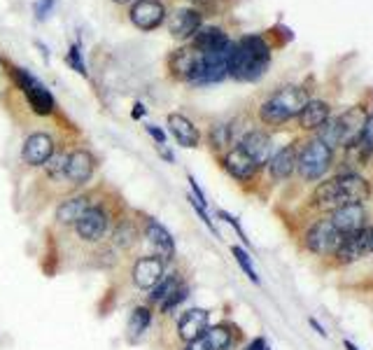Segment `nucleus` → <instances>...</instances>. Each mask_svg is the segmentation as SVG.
<instances>
[{
	"instance_id": "1",
	"label": "nucleus",
	"mask_w": 373,
	"mask_h": 350,
	"mask_svg": "<svg viewBox=\"0 0 373 350\" xmlns=\"http://www.w3.org/2000/svg\"><path fill=\"white\" fill-rule=\"evenodd\" d=\"M371 199V182L359 173H338L313 189V206L322 215L348 203H366Z\"/></svg>"
},
{
	"instance_id": "2",
	"label": "nucleus",
	"mask_w": 373,
	"mask_h": 350,
	"mask_svg": "<svg viewBox=\"0 0 373 350\" xmlns=\"http://www.w3.org/2000/svg\"><path fill=\"white\" fill-rule=\"evenodd\" d=\"M271 66V47L261 35H243L229 54V75L238 82H257Z\"/></svg>"
},
{
	"instance_id": "3",
	"label": "nucleus",
	"mask_w": 373,
	"mask_h": 350,
	"mask_svg": "<svg viewBox=\"0 0 373 350\" xmlns=\"http://www.w3.org/2000/svg\"><path fill=\"white\" fill-rule=\"evenodd\" d=\"M311 100L306 89L297 85L280 87L273 96H268L259 105V119L266 126H280L287 124L289 119H297L299 112L304 110L306 103Z\"/></svg>"
},
{
	"instance_id": "4",
	"label": "nucleus",
	"mask_w": 373,
	"mask_h": 350,
	"mask_svg": "<svg viewBox=\"0 0 373 350\" xmlns=\"http://www.w3.org/2000/svg\"><path fill=\"white\" fill-rule=\"evenodd\" d=\"M333 166V150L327 148L322 140L308 138L297 157V173L304 182H318L329 173Z\"/></svg>"
},
{
	"instance_id": "5",
	"label": "nucleus",
	"mask_w": 373,
	"mask_h": 350,
	"mask_svg": "<svg viewBox=\"0 0 373 350\" xmlns=\"http://www.w3.org/2000/svg\"><path fill=\"white\" fill-rule=\"evenodd\" d=\"M10 73H12V80L17 82V87L26 94V100H28V105L33 107L35 114L47 117V114L54 112L56 100H54V96H51L49 89L44 87L42 82L35 78V75H31L28 70L19 68V66H12Z\"/></svg>"
},
{
	"instance_id": "6",
	"label": "nucleus",
	"mask_w": 373,
	"mask_h": 350,
	"mask_svg": "<svg viewBox=\"0 0 373 350\" xmlns=\"http://www.w3.org/2000/svg\"><path fill=\"white\" fill-rule=\"evenodd\" d=\"M340 238L343 236H340L336 227L331 225L329 215H322V218L315 220L313 225H308L304 236H301L304 247L311 254H315V257H331L333 250H336L340 243Z\"/></svg>"
},
{
	"instance_id": "7",
	"label": "nucleus",
	"mask_w": 373,
	"mask_h": 350,
	"mask_svg": "<svg viewBox=\"0 0 373 350\" xmlns=\"http://www.w3.org/2000/svg\"><path fill=\"white\" fill-rule=\"evenodd\" d=\"M369 254H373V222L364 229H359V231L350 234V236L340 238L338 247L333 250L329 259L336 266H350L359 262V259L369 257Z\"/></svg>"
},
{
	"instance_id": "8",
	"label": "nucleus",
	"mask_w": 373,
	"mask_h": 350,
	"mask_svg": "<svg viewBox=\"0 0 373 350\" xmlns=\"http://www.w3.org/2000/svg\"><path fill=\"white\" fill-rule=\"evenodd\" d=\"M110 227H112V215L103 206H98V203H94L73 225L75 236L85 240V243H101L110 234Z\"/></svg>"
},
{
	"instance_id": "9",
	"label": "nucleus",
	"mask_w": 373,
	"mask_h": 350,
	"mask_svg": "<svg viewBox=\"0 0 373 350\" xmlns=\"http://www.w3.org/2000/svg\"><path fill=\"white\" fill-rule=\"evenodd\" d=\"M329 220L331 225L336 227L340 236H350V234L359 231V229H364L366 225H371L366 203H348V206H340L336 210H331Z\"/></svg>"
},
{
	"instance_id": "10",
	"label": "nucleus",
	"mask_w": 373,
	"mask_h": 350,
	"mask_svg": "<svg viewBox=\"0 0 373 350\" xmlns=\"http://www.w3.org/2000/svg\"><path fill=\"white\" fill-rule=\"evenodd\" d=\"M166 276V259H162L159 254H145V257L136 259L131 269L133 285L140 290H152L157 288L159 283Z\"/></svg>"
},
{
	"instance_id": "11",
	"label": "nucleus",
	"mask_w": 373,
	"mask_h": 350,
	"mask_svg": "<svg viewBox=\"0 0 373 350\" xmlns=\"http://www.w3.org/2000/svg\"><path fill=\"white\" fill-rule=\"evenodd\" d=\"M128 19L140 30H154L164 24L166 8L162 0H136L128 10Z\"/></svg>"
},
{
	"instance_id": "12",
	"label": "nucleus",
	"mask_w": 373,
	"mask_h": 350,
	"mask_svg": "<svg viewBox=\"0 0 373 350\" xmlns=\"http://www.w3.org/2000/svg\"><path fill=\"white\" fill-rule=\"evenodd\" d=\"M238 148L245 152L259 168L266 166L268 159L273 157V140L268 133H263L259 129H250L248 133H243V136L238 138Z\"/></svg>"
},
{
	"instance_id": "13",
	"label": "nucleus",
	"mask_w": 373,
	"mask_h": 350,
	"mask_svg": "<svg viewBox=\"0 0 373 350\" xmlns=\"http://www.w3.org/2000/svg\"><path fill=\"white\" fill-rule=\"evenodd\" d=\"M222 168L227 170L236 182H252L257 177V173L261 170L252 159L245 155V152L238 148V145L236 148H229L222 155Z\"/></svg>"
},
{
	"instance_id": "14",
	"label": "nucleus",
	"mask_w": 373,
	"mask_h": 350,
	"mask_svg": "<svg viewBox=\"0 0 373 350\" xmlns=\"http://www.w3.org/2000/svg\"><path fill=\"white\" fill-rule=\"evenodd\" d=\"M143 234L147 238V243L154 247V254H159L166 262L175 259V240H173L171 231L166 229L162 222H157L154 218H147L143 222Z\"/></svg>"
},
{
	"instance_id": "15",
	"label": "nucleus",
	"mask_w": 373,
	"mask_h": 350,
	"mask_svg": "<svg viewBox=\"0 0 373 350\" xmlns=\"http://www.w3.org/2000/svg\"><path fill=\"white\" fill-rule=\"evenodd\" d=\"M168 68H171L173 78L194 85V80H196V75H198V68H201V52H196L194 47L177 49V52L171 54Z\"/></svg>"
},
{
	"instance_id": "16",
	"label": "nucleus",
	"mask_w": 373,
	"mask_h": 350,
	"mask_svg": "<svg viewBox=\"0 0 373 350\" xmlns=\"http://www.w3.org/2000/svg\"><path fill=\"white\" fill-rule=\"evenodd\" d=\"M210 327V313L205 308H189L177 320V339L189 343L205 336Z\"/></svg>"
},
{
	"instance_id": "17",
	"label": "nucleus",
	"mask_w": 373,
	"mask_h": 350,
	"mask_svg": "<svg viewBox=\"0 0 373 350\" xmlns=\"http://www.w3.org/2000/svg\"><path fill=\"white\" fill-rule=\"evenodd\" d=\"M51 155H54V140H51L49 133H31L24 140L21 159L28 166H44Z\"/></svg>"
},
{
	"instance_id": "18",
	"label": "nucleus",
	"mask_w": 373,
	"mask_h": 350,
	"mask_svg": "<svg viewBox=\"0 0 373 350\" xmlns=\"http://www.w3.org/2000/svg\"><path fill=\"white\" fill-rule=\"evenodd\" d=\"M96 170V159L89 150H73L68 155V168H66V180L75 187H85V184L94 177Z\"/></svg>"
},
{
	"instance_id": "19",
	"label": "nucleus",
	"mask_w": 373,
	"mask_h": 350,
	"mask_svg": "<svg viewBox=\"0 0 373 350\" xmlns=\"http://www.w3.org/2000/svg\"><path fill=\"white\" fill-rule=\"evenodd\" d=\"M297 157H299V150H297V145H292V143L275 150L273 157L268 159V164H266L271 180H275V182L289 180V177L294 175V170H297Z\"/></svg>"
},
{
	"instance_id": "20",
	"label": "nucleus",
	"mask_w": 373,
	"mask_h": 350,
	"mask_svg": "<svg viewBox=\"0 0 373 350\" xmlns=\"http://www.w3.org/2000/svg\"><path fill=\"white\" fill-rule=\"evenodd\" d=\"M338 122H340V131H343V148L348 150L362 138L366 122H369V112L362 105H352L343 114H338Z\"/></svg>"
},
{
	"instance_id": "21",
	"label": "nucleus",
	"mask_w": 373,
	"mask_h": 350,
	"mask_svg": "<svg viewBox=\"0 0 373 350\" xmlns=\"http://www.w3.org/2000/svg\"><path fill=\"white\" fill-rule=\"evenodd\" d=\"M229 35L217 26H201L198 33L191 37V47L201 54H212V52H229L231 49Z\"/></svg>"
},
{
	"instance_id": "22",
	"label": "nucleus",
	"mask_w": 373,
	"mask_h": 350,
	"mask_svg": "<svg viewBox=\"0 0 373 350\" xmlns=\"http://www.w3.org/2000/svg\"><path fill=\"white\" fill-rule=\"evenodd\" d=\"M201 26H203L201 15H198L196 10H189V8L173 12L171 19H168V30L175 40H191Z\"/></svg>"
},
{
	"instance_id": "23",
	"label": "nucleus",
	"mask_w": 373,
	"mask_h": 350,
	"mask_svg": "<svg viewBox=\"0 0 373 350\" xmlns=\"http://www.w3.org/2000/svg\"><path fill=\"white\" fill-rule=\"evenodd\" d=\"M166 122H168V131L173 133V138H175L182 148L194 150V148L201 145V131H198L194 126V122H191V119H186L184 114L171 112Z\"/></svg>"
},
{
	"instance_id": "24",
	"label": "nucleus",
	"mask_w": 373,
	"mask_h": 350,
	"mask_svg": "<svg viewBox=\"0 0 373 350\" xmlns=\"http://www.w3.org/2000/svg\"><path fill=\"white\" fill-rule=\"evenodd\" d=\"M94 196L92 194H77L73 199L63 201L59 208H56V222L63 227H73L82 215L87 213L89 208L94 206Z\"/></svg>"
},
{
	"instance_id": "25",
	"label": "nucleus",
	"mask_w": 373,
	"mask_h": 350,
	"mask_svg": "<svg viewBox=\"0 0 373 350\" xmlns=\"http://www.w3.org/2000/svg\"><path fill=\"white\" fill-rule=\"evenodd\" d=\"M331 117V107L329 103H324V100H318V98H311L306 103L304 110L299 112V129L304 131H318L320 126H322L327 119Z\"/></svg>"
},
{
	"instance_id": "26",
	"label": "nucleus",
	"mask_w": 373,
	"mask_h": 350,
	"mask_svg": "<svg viewBox=\"0 0 373 350\" xmlns=\"http://www.w3.org/2000/svg\"><path fill=\"white\" fill-rule=\"evenodd\" d=\"M205 341H208L210 350H234L238 341V329L229 322L210 324L205 332Z\"/></svg>"
},
{
	"instance_id": "27",
	"label": "nucleus",
	"mask_w": 373,
	"mask_h": 350,
	"mask_svg": "<svg viewBox=\"0 0 373 350\" xmlns=\"http://www.w3.org/2000/svg\"><path fill=\"white\" fill-rule=\"evenodd\" d=\"M184 285V278H182V273H177V271H173V273H166L162 283L157 285V288H152L150 290V295H147V301L154 304V306H162V304L168 299L173 292H177L180 288Z\"/></svg>"
},
{
	"instance_id": "28",
	"label": "nucleus",
	"mask_w": 373,
	"mask_h": 350,
	"mask_svg": "<svg viewBox=\"0 0 373 350\" xmlns=\"http://www.w3.org/2000/svg\"><path fill=\"white\" fill-rule=\"evenodd\" d=\"M152 324V308L150 306H136L128 315L126 322V339L131 343H136L140 336H143Z\"/></svg>"
},
{
	"instance_id": "29",
	"label": "nucleus",
	"mask_w": 373,
	"mask_h": 350,
	"mask_svg": "<svg viewBox=\"0 0 373 350\" xmlns=\"http://www.w3.org/2000/svg\"><path fill=\"white\" fill-rule=\"evenodd\" d=\"M138 227L133 220H117V227L112 229V245L119 247V250H131L133 245L138 243Z\"/></svg>"
},
{
	"instance_id": "30",
	"label": "nucleus",
	"mask_w": 373,
	"mask_h": 350,
	"mask_svg": "<svg viewBox=\"0 0 373 350\" xmlns=\"http://www.w3.org/2000/svg\"><path fill=\"white\" fill-rule=\"evenodd\" d=\"M318 140H322V143L327 145V148H331V150H336V148H343V131H340V122H338V117H329L327 122L320 126L318 131Z\"/></svg>"
},
{
	"instance_id": "31",
	"label": "nucleus",
	"mask_w": 373,
	"mask_h": 350,
	"mask_svg": "<svg viewBox=\"0 0 373 350\" xmlns=\"http://www.w3.org/2000/svg\"><path fill=\"white\" fill-rule=\"evenodd\" d=\"M231 254H234L236 264L241 266V271L245 273L250 283L261 285V278H259V273H257L254 264H252V257H250V252L245 250V247H241V245H231Z\"/></svg>"
},
{
	"instance_id": "32",
	"label": "nucleus",
	"mask_w": 373,
	"mask_h": 350,
	"mask_svg": "<svg viewBox=\"0 0 373 350\" xmlns=\"http://www.w3.org/2000/svg\"><path fill=\"white\" fill-rule=\"evenodd\" d=\"M231 140H234V126H229V124H215V126L210 129V145H212V150H217V152L227 150Z\"/></svg>"
},
{
	"instance_id": "33",
	"label": "nucleus",
	"mask_w": 373,
	"mask_h": 350,
	"mask_svg": "<svg viewBox=\"0 0 373 350\" xmlns=\"http://www.w3.org/2000/svg\"><path fill=\"white\" fill-rule=\"evenodd\" d=\"M66 168H68V152H54L49 161L44 164V173H47L49 180L66 177Z\"/></svg>"
},
{
	"instance_id": "34",
	"label": "nucleus",
	"mask_w": 373,
	"mask_h": 350,
	"mask_svg": "<svg viewBox=\"0 0 373 350\" xmlns=\"http://www.w3.org/2000/svg\"><path fill=\"white\" fill-rule=\"evenodd\" d=\"M186 297H189V285L184 283L182 288H180L177 292H173V295H171L168 299H166V301L162 304V306H159V310H162L164 315H171L173 310H175V308L180 306V304L186 301Z\"/></svg>"
},
{
	"instance_id": "35",
	"label": "nucleus",
	"mask_w": 373,
	"mask_h": 350,
	"mask_svg": "<svg viewBox=\"0 0 373 350\" xmlns=\"http://www.w3.org/2000/svg\"><path fill=\"white\" fill-rule=\"evenodd\" d=\"M66 63L75 70V73H80V75H85V78H87V66H85V56H82L80 44H73V47L68 49Z\"/></svg>"
},
{
	"instance_id": "36",
	"label": "nucleus",
	"mask_w": 373,
	"mask_h": 350,
	"mask_svg": "<svg viewBox=\"0 0 373 350\" xmlns=\"http://www.w3.org/2000/svg\"><path fill=\"white\" fill-rule=\"evenodd\" d=\"M217 218H220L222 222H227V225H229L231 229H234L236 234H238V238H241V243L250 247V238H248V234L243 231V227H241V222H238V218H234V215L227 213V210H217Z\"/></svg>"
},
{
	"instance_id": "37",
	"label": "nucleus",
	"mask_w": 373,
	"mask_h": 350,
	"mask_svg": "<svg viewBox=\"0 0 373 350\" xmlns=\"http://www.w3.org/2000/svg\"><path fill=\"white\" fill-rule=\"evenodd\" d=\"M54 3H56V0H37V3H35V17L37 19H47L51 8H54Z\"/></svg>"
},
{
	"instance_id": "38",
	"label": "nucleus",
	"mask_w": 373,
	"mask_h": 350,
	"mask_svg": "<svg viewBox=\"0 0 373 350\" xmlns=\"http://www.w3.org/2000/svg\"><path fill=\"white\" fill-rule=\"evenodd\" d=\"M145 131L150 133V136L157 140V145H166V133L159 129V126H154V124H147L145 126Z\"/></svg>"
},
{
	"instance_id": "39",
	"label": "nucleus",
	"mask_w": 373,
	"mask_h": 350,
	"mask_svg": "<svg viewBox=\"0 0 373 350\" xmlns=\"http://www.w3.org/2000/svg\"><path fill=\"white\" fill-rule=\"evenodd\" d=\"M243 350H271V348H268V341L263 339V336H257V339L250 341Z\"/></svg>"
},
{
	"instance_id": "40",
	"label": "nucleus",
	"mask_w": 373,
	"mask_h": 350,
	"mask_svg": "<svg viewBox=\"0 0 373 350\" xmlns=\"http://www.w3.org/2000/svg\"><path fill=\"white\" fill-rule=\"evenodd\" d=\"M182 350H210V348H208V341H205V336H201V339H196V341L184 343Z\"/></svg>"
},
{
	"instance_id": "41",
	"label": "nucleus",
	"mask_w": 373,
	"mask_h": 350,
	"mask_svg": "<svg viewBox=\"0 0 373 350\" xmlns=\"http://www.w3.org/2000/svg\"><path fill=\"white\" fill-rule=\"evenodd\" d=\"M308 324H311V327H313L320 336H322V339H327V336H329V334H327V329L322 327V324H320L318 317H308Z\"/></svg>"
},
{
	"instance_id": "42",
	"label": "nucleus",
	"mask_w": 373,
	"mask_h": 350,
	"mask_svg": "<svg viewBox=\"0 0 373 350\" xmlns=\"http://www.w3.org/2000/svg\"><path fill=\"white\" fill-rule=\"evenodd\" d=\"M157 150H159V155H162L168 164H175V155H173V152L166 148V145H157Z\"/></svg>"
},
{
	"instance_id": "43",
	"label": "nucleus",
	"mask_w": 373,
	"mask_h": 350,
	"mask_svg": "<svg viewBox=\"0 0 373 350\" xmlns=\"http://www.w3.org/2000/svg\"><path fill=\"white\" fill-rule=\"evenodd\" d=\"M143 114H145V105H143V103H136V105H133V112H131V117H133V119H140V117H143Z\"/></svg>"
},
{
	"instance_id": "44",
	"label": "nucleus",
	"mask_w": 373,
	"mask_h": 350,
	"mask_svg": "<svg viewBox=\"0 0 373 350\" xmlns=\"http://www.w3.org/2000/svg\"><path fill=\"white\" fill-rule=\"evenodd\" d=\"M343 348H345V350H359V348L355 346V343H352V341H348V339L343 341Z\"/></svg>"
},
{
	"instance_id": "45",
	"label": "nucleus",
	"mask_w": 373,
	"mask_h": 350,
	"mask_svg": "<svg viewBox=\"0 0 373 350\" xmlns=\"http://www.w3.org/2000/svg\"><path fill=\"white\" fill-rule=\"evenodd\" d=\"M117 5H124V3H131V0H114Z\"/></svg>"
}]
</instances>
